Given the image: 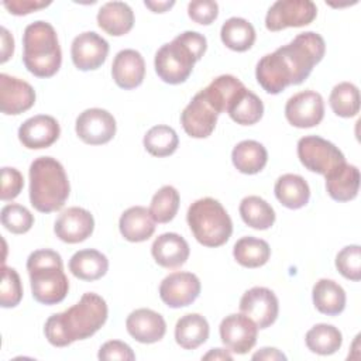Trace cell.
<instances>
[{
	"instance_id": "obj_1",
	"label": "cell",
	"mask_w": 361,
	"mask_h": 361,
	"mask_svg": "<svg viewBox=\"0 0 361 361\" xmlns=\"http://www.w3.org/2000/svg\"><path fill=\"white\" fill-rule=\"evenodd\" d=\"M326 52L323 37L313 31L298 34L289 44L264 55L255 68L259 86L269 94H278L290 85H300L312 73Z\"/></svg>"
},
{
	"instance_id": "obj_2",
	"label": "cell",
	"mask_w": 361,
	"mask_h": 361,
	"mask_svg": "<svg viewBox=\"0 0 361 361\" xmlns=\"http://www.w3.org/2000/svg\"><path fill=\"white\" fill-rule=\"evenodd\" d=\"M107 316L106 300L94 292H86L76 305L49 316L44 334L54 347H66L73 341L92 337L106 323Z\"/></svg>"
},
{
	"instance_id": "obj_3",
	"label": "cell",
	"mask_w": 361,
	"mask_h": 361,
	"mask_svg": "<svg viewBox=\"0 0 361 361\" xmlns=\"http://www.w3.org/2000/svg\"><path fill=\"white\" fill-rule=\"evenodd\" d=\"M207 48L204 35L196 31H185L171 42L164 44L155 54L154 66L161 80L169 85L183 83L192 73L195 63Z\"/></svg>"
},
{
	"instance_id": "obj_4",
	"label": "cell",
	"mask_w": 361,
	"mask_h": 361,
	"mask_svg": "<svg viewBox=\"0 0 361 361\" xmlns=\"http://www.w3.org/2000/svg\"><path fill=\"white\" fill-rule=\"evenodd\" d=\"M30 202L41 213L61 210L69 197L68 175L59 161L39 157L30 165Z\"/></svg>"
},
{
	"instance_id": "obj_5",
	"label": "cell",
	"mask_w": 361,
	"mask_h": 361,
	"mask_svg": "<svg viewBox=\"0 0 361 361\" xmlns=\"http://www.w3.org/2000/svg\"><path fill=\"white\" fill-rule=\"evenodd\" d=\"M32 298L42 305L61 303L69 290L61 255L48 248L35 250L27 258Z\"/></svg>"
},
{
	"instance_id": "obj_6",
	"label": "cell",
	"mask_w": 361,
	"mask_h": 361,
	"mask_svg": "<svg viewBox=\"0 0 361 361\" xmlns=\"http://www.w3.org/2000/svg\"><path fill=\"white\" fill-rule=\"evenodd\" d=\"M23 62L37 78L54 76L62 63V51L55 28L42 20L28 24L23 34Z\"/></svg>"
},
{
	"instance_id": "obj_7",
	"label": "cell",
	"mask_w": 361,
	"mask_h": 361,
	"mask_svg": "<svg viewBox=\"0 0 361 361\" xmlns=\"http://www.w3.org/2000/svg\"><path fill=\"white\" fill-rule=\"evenodd\" d=\"M186 220L193 237L204 247H220L233 233V221L223 204L213 197L193 202L186 213Z\"/></svg>"
},
{
	"instance_id": "obj_8",
	"label": "cell",
	"mask_w": 361,
	"mask_h": 361,
	"mask_svg": "<svg viewBox=\"0 0 361 361\" xmlns=\"http://www.w3.org/2000/svg\"><path fill=\"white\" fill-rule=\"evenodd\" d=\"M298 158L306 169L324 176L345 162L344 154L319 135H306L298 141Z\"/></svg>"
},
{
	"instance_id": "obj_9",
	"label": "cell",
	"mask_w": 361,
	"mask_h": 361,
	"mask_svg": "<svg viewBox=\"0 0 361 361\" xmlns=\"http://www.w3.org/2000/svg\"><path fill=\"white\" fill-rule=\"evenodd\" d=\"M316 16L317 7L310 0H278L267 13L265 27L274 32L289 27H305Z\"/></svg>"
},
{
	"instance_id": "obj_10",
	"label": "cell",
	"mask_w": 361,
	"mask_h": 361,
	"mask_svg": "<svg viewBox=\"0 0 361 361\" xmlns=\"http://www.w3.org/2000/svg\"><path fill=\"white\" fill-rule=\"evenodd\" d=\"M116 118L104 109L92 107L83 110L75 123L78 137L89 145H102L116 135Z\"/></svg>"
},
{
	"instance_id": "obj_11",
	"label": "cell",
	"mask_w": 361,
	"mask_h": 361,
	"mask_svg": "<svg viewBox=\"0 0 361 361\" xmlns=\"http://www.w3.org/2000/svg\"><path fill=\"white\" fill-rule=\"evenodd\" d=\"M285 117L290 126L298 128H310L320 124L324 117L322 94L314 90L293 94L285 104Z\"/></svg>"
},
{
	"instance_id": "obj_12",
	"label": "cell",
	"mask_w": 361,
	"mask_h": 361,
	"mask_svg": "<svg viewBox=\"0 0 361 361\" xmlns=\"http://www.w3.org/2000/svg\"><path fill=\"white\" fill-rule=\"evenodd\" d=\"M240 312L248 316L258 329H267L274 324L278 317L279 302L271 289L254 286L241 296Z\"/></svg>"
},
{
	"instance_id": "obj_13",
	"label": "cell",
	"mask_w": 361,
	"mask_h": 361,
	"mask_svg": "<svg viewBox=\"0 0 361 361\" xmlns=\"http://www.w3.org/2000/svg\"><path fill=\"white\" fill-rule=\"evenodd\" d=\"M257 334V324L244 313L228 314L220 323L221 343L235 354H247L255 345Z\"/></svg>"
},
{
	"instance_id": "obj_14",
	"label": "cell",
	"mask_w": 361,
	"mask_h": 361,
	"mask_svg": "<svg viewBox=\"0 0 361 361\" xmlns=\"http://www.w3.org/2000/svg\"><path fill=\"white\" fill-rule=\"evenodd\" d=\"M200 281L192 272H172L165 276L159 285L161 300L172 307L179 309L192 305L200 295Z\"/></svg>"
},
{
	"instance_id": "obj_15",
	"label": "cell",
	"mask_w": 361,
	"mask_h": 361,
	"mask_svg": "<svg viewBox=\"0 0 361 361\" xmlns=\"http://www.w3.org/2000/svg\"><path fill=\"white\" fill-rule=\"evenodd\" d=\"M219 113L212 107L202 92H197L180 113L185 133L193 138H207L214 131Z\"/></svg>"
},
{
	"instance_id": "obj_16",
	"label": "cell",
	"mask_w": 361,
	"mask_h": 361,
	"mask_svg": "<svg viewBox=\"0 0 361 361\" xmlns=\"http://www.w3.org/2000/svg\"><path fill=\"white\" fill-rule=\"evenodd\" d=\"M109 54V42L94 31H86L76 35L71 45L73 65L79 71L99 69Z\"/></svg>"
},
{
	"instance_id": "obj_17",
	"label": "cell",
	"mask_w": 361,
	"mask_h": 361,
	"mask_svg": "<svg viewBox=\"0 0 361 361\" xmlns=\"http://www.w3.org/2000/svg\"><path fill=\"white\" fill-rule=\"evenodd\" d=\"M35 103L34 87L16 76L0 75V109L3 114L17 116L30 110Z\"/></svg>"
},
{
	"instance_id": "obj_18",
	"label": "cell",
	"mask_w": 361,
	"mask_h": 361,
	"mask_svg": "<svg viewBox=\"0 0 361 361\" xmlns=\"http://www.w3.org/2000/svg\"><path fill=\"white\" fill-rule=\"evenodd\" d=\"M94 230V219L92 213L83 207H68L63 210L54 224L56 237L68 244H78L92 235Z\"/></svg>"
},
{
	"instance_id": "obj_19",
	"label": "cell",
	"mask_w": 361,
	"mask_h": 361,
	"mask_svg": "<svg viewBox=\"0 0 361 361\" xmlns=\"http://www.w3.org/2000/svg\"><path fill=\"white\" fill-rule=\"evenodd\" d=\"M61 134V127L52 116L38 114L27 118L18 128V140L28 149L51 147Z\"/></svg>"
},
{
	"instance_id": "obj_20",
	"label": "cell",
	"mask_w": 361,
	"mask_h": 361,
	"mask_svg": "<svg viewBox=\"0 0 361 361\" xmlns=\"http://www.w3.org/2000/svg\"><path fill=\"white\" fill-rule=\"evenodd\" d=\"M126 327L128 334L142 344L159 341L166 331L165 319L158 312L145 307L133 310L126 320Z\"/></svg>"
},
{
	"instance_id": "obj_21",
	"label": "cell",
	"mask_w": 361,
	"mask_h": 361,
	"mask_svg": "<svg viewBox=\"0 0 361 361\" xmlns=\"http://www.w3.org/2000/svg\"><path fill=\"white\" fill-rule=\"evenodd\" d=\"M111 76L116 85L130 90L138 87L145 76V62L135 49H121L116 54L111 63Z\"/></svg>"
},
{
	"instance_id": "obj_22",
	"label": "cell",
	"mask_w": 361,
	"mask_h": 361,
	"mask_svg": "<svg viewBox=\"0 0 361 361\" xmlns=\"http://www.w3.org/2000/svg\"><path fill=\"white\" fill-rule=\"evenodd\" d=\"M151 254L158 265L166 269L182 267L190 254L188 241L176 233H164L158 235L151 247Z\"/></svg>"
},
{
	"instance_id": "obj_23",
	"label": "cell",
	"mask_w": 361,
	"mask_h": 361,
	"mask_svg": "<svg viewBox=\"0 0 361 361\" xmlns=\"http://www.w3.org/2000/svg\"><path fill=\"white\" fill-rule=\"evenodd\" d=\"M155 223L149 209L144 206H133L124 210L120 216L118 228L127 241L141 243L154 234Z\"/></svg>"
},
{
	"instance_id": "obj_24",
	"label": "cell",
	"mask_w": 361,
	"mask_h": 361,
	"mask_svg": "<svg viewBox=\"0 0 361 361\" xmlns=\"http://www.w3.org/2000/svg\"><path fill=\"white\" fill-rule=\"evenodd\" d=\"M326 178L327 195L337 202H350L357 197L360 188V171L355 165L344 162Z\"/></svg>"
},
{
	"instance_id": "obj_25",
	"label": "cell",
	"mask_w": 361,
	"mask_h": 361,
	"mask_svg": "<svg viewBox=\"0 0 361 361\" xmlns=\"http://www.w3.org/2000/svg\"><path fill=\"white\" fill-rule=\"evenodd\" d=\"M97 25L111 37H121L134 25V11L124 1H107L97 11Z\"/></svg>"
},
{
	"instance_id": "obj_26",
	"label": "cell",
	"mask_w": 361,
	"mask_h": 361,
	"mask_svg": "<svg viewBox=\"0 0 361 361\" xmlns=\"http://www.w3.org/2000/svg\"><path fill=\"white\" fill-rule=\"evenodd\" d=\"M274 192L279 203L292 210L306 206L310 199V188L307 182L296 173H285L279 176L275 182Z\"/></svg>"
},
{
	"instance_id": "obj_27",
	"label": "cell",
	"mask_w": 361,
	"mask_h": 361,
	"mask_svg": "<svg viewBox=\"0 0 361 361\" xmlns=\"http://www.w3.org/2000/svg\"><path fill=\"white\" fill-rule=\"evenodd\" d=\"M109 269V259L97 250L76 251L69 259V271L73 276L82 281H97L106 275Z\"/></svg>"
},
{
	"instance_id": "obj_28",
	"label": "cell",
	"mask_w": 361,
	"mask_h": 361,
	"mask_svg": "<svg viewBox=\"0 0 361 361\" xmlns=\"http://www.w3.org/2000/svg\"><path fill=\"white\" fill-rule=\"evenodd\" d=\"M209 333V323L199 313H188L175 324V340L185 350H195L206 343Z\"/></svg>"
},
{
	"instance_id": "obj_29",
	"label": "cell",
	"mask_w": 361,
	"mask_h": 361,
	"mask_svg": "<svg viewBox=\"0 0 361 361\" xmlns=\"http://www.w3.org/2000/svg\"><path fill=\"white\" fill-rule=\"evenodd\" d=\"M231 161L238 172L254 175L265 168L268 162V152L261 142L244 140L233 148Z\"/></svg>"
},
{
	"instance_id": "obj_30",
	"label": "cell",
	"mask_w": 361,
	"mask_h": 361,
	"mask_svg": "<svg viewBox=\"0 0 361 361\" xmlns=\"http://www.w3.org/2000/svg\"><path fill=\"white\" fill-rule=\"evenodd\" d=\"M312 298L314 307L327 316H337L345 307V292L333 279H319L313 285Z\"/></svg>"
},
{
	"instance_id": "obj_31",
	"label": "cell",
	"mask_w": 361,
	"mask_h": 361,
	"mask_svg": "<svg viewBox=\"0 0 361 361\" xmlns=\"http://www.w3.org/2000/svg\"><path fill=\"white\" fill-rule=\"evenodd\" d=\"M244 83L233 75H220L213 79L200 92L204 94L212 107L219 113L227 111L234 97L244 89Z\"/></svg>"
},
{
	"instance_id": "obj_32",
	"label": "cell",
	"mask_w": 361,
	"mask_h": 361,
	"mask_svg": "<svg viewBox=\"0 0 361 361\" xmlns=\"http://www.w3.org/2000/svg\"><path fill=\"white\" fill-rule=\"evenodd\" d=\"M221 42L237 52L248 51L255 42L254 25L241 17H231L226 20L220 30Z\"/></svg>"
},
{
	"instance_id": "obj_33",
	"label": "cell",
	"mask_w": 361,
	"mask_h": 361,
	"mask_svg": "<svg viewBox=\"0 0 361 361\" xmlns=\"http://www.w3.org/2000/svg\"><path fill=\"white\" fill-rule=\"evenodd\" d=\"M227 113L237 124L252 126L261 120L264 114V103L254 92L244 87L230 103Z\"/></svg>"
},
{
	"instance_id": "obj_34",
	"label": "cell",
	"mask_w": 361,
	"mask_h": 361,
	"mask_svg": "<svg viewBox=\"0 0 361 361\" xmlns=\"http://www.w3.org/2000/svg\"><path fill=\"white\" fill-rule=\"evenodd\" d=\"M234 259L245 268H259L265 265L271 257L269 244L257 237H241L233 247Z\"/></svg>"
},
{
	"instance_id": "obj_35",
	"label": "cell",
	"mask_w": 361,
	"mask_h": 361,
	"mask_svg": "<svg viewBox=\"0 0 361 361\" xmlns=\"http://www.w3.org/2000/svg\"><path fill=\"white\" fill-rule=\"evenodd\" d=\"M238 210L243 221L255 230H267L275 223V212L272 206L259 196L251 195L244 197Z\"/></svg>"
},
{
	"instance_id": "obj_36",
	"label": "cell",
	"mask_w": 361,
	"mask_h": 361,
	"mask_svg": "<svg viewBox=\"0 0 361 361\" xmlns=\"http://www.w3.org/2000/svg\"><path fill=\"white\" fill-rule=\"evenodd\" d=\"M305 341L312 353L319 355H330L340 350L343 336L341 331L333 324L319 323L306 333Z\"/></svg>"
},
{
	"instance_id": "obj_37",
	"label": "cell",
	"mask_w": 361,
	"mask_h": 361,
	"mask_svg": "<svg viewBox=\"0 0 361 361\" xmlns=\"http://www.w3.org/2000/svg\"><path fill=\"white\" fill-rule=\"evenodd\" d=\"M144 148L154 157L162 158V157H169L172 155L178 145H179V138L176 131L165 124H158L151 127L145 135H144Z\"/></svg>"
},
{
	"instance_id": "obj_38",
	"label": "cell",
	"mask_w": 361,
	"mask_h": 361,
	"mask_svg": "<svg viewBox=\"0 0 361 361\" xmlns=\"http://www.w3.org/2000/svg\"><path fill=\"white\" fill-rule=\"evenodd\" d=\"M329 103L338 117H354L360 111V90L354 83L340 82L333 87Z\"/></svg>"
},
{
	"instance_id": "obj_39",
	"label": "cell",
	"mask_w": 361,
	"mask_h": 361,
	"mask_svg": "<svg viewBox=\"0 0 361 361\" xmlns=\"http://www.w3.org/2000/svg\"><path fill=\"white\" fill-rule=\"evenodd\" d=\"M179 192L171 186H162L151 200L149 212L157 223H169L178 213L179 209Z\"/></svg>"
},
{
	"instance_id": "obj_40",
	"label": "cell",
	"mask_w": 361,
	"mask_h": 361,
	"mask_svg": "<svg viewBox=\"0 0 361 361\" xmlns=\"http://www.w3.org/2000/svg\"><path fill=\"white\" fill-rule=\"evenodd\" d=\"M0 217L4 228L13 234H24L30 231L34 224V216L31 212L18 203L6 204L1 209Z\"/></svg>"
},
{
	"instance_id": "obj_41",
	"label": "cell",
	"mask_w": 361,
	"mask_h": 361,
	"mask_svg": "<svg viewBox=\"0 0 361 361\" xmlns=\"http://www.w3.org/2000/svg\"><path fill=\"white\" fill-rule=\"evenodd\" d=\"M23 299V285L20 275L14 268L3 265L0 285V306L16 307Z\"/></svg>"
},
{
	"instance_id": "obj_42",
	"label": "cell",
	"mask_w": 361,
	"mask_h": 361,
	"mask_svg": "<svg viewBox=\"0 0 361 361\" xmlns=\"http://www.w3.org/2000/svg\"><path fill=\"white\" fill-rule=\"evenodd\" d=\"M336 268L345 279L358 282L361 279V247L353 244L341 248L336 255Z\"/></svg>"
},
{
	"instance_id": "obj_43",
	"label": "cell",
	"mask_w": 361,
	"mask_h": 361,
	"mask_svg": "<svg viewBox=\"0 0 361 361\" xmlns=\"http://www.w3.org/2000/svg\"><path fill=\"white\" fill-rule=\"evenodd\" d=\"M188 16L197 24L209 25L219 16V4L213 0H193L188 4Z\"/></svg>"
},
{
	"instance_id": "obj_44",
	"label": "cell",
	"mask_w": 361,
	"mask_h": 361,
	"mask_svg": "<svg viewBox=\"0 0 361 361\" xmlns=\"http://www.w3.org/2000/svg\"><path fill=\"white\" fill-rule=\"evenodd\" d=\"M23 188H24L23 173L16 168L3 166L1 168V192H0L1 200L7 202V200L16 199L23 190Z\"/></svg>"
},
{
	"instance_id": "obj_45",
	"label": "cell",
	"mask_w": 361,
	"mask_h": 361,
	"mask_svg": "<svg viewBox=\"0 0 361 361\" xmlns=\"http://www.w3.org/2000/svg\"><path fill=\"white\" fill-rule=\"evenodd\" d=\"M97 357H99V360H103V361H111V360L134 361L135 360V354L131 350V347L120 340L106 341L100 347Z\"/></svg>"
},
{
	"instance_id": "obj_46",
	"label": "cell",
	"mask_w": 361,
	"mask_h": 361,
	"mask_svg": "<svg viewBox=\"0 0 361 361\" xmlns=\"http://www.w3.org/2000/svg\"><path fill=\"white\" fill-rule=\"evenodd\" d=\"M51 4V1H41V0H11L3 1V6L8 10V13L14 16H25L32 11H38L45 8Z\"/></svg>"
},
{
	"instance_id": "obj_47",
	"label": "cell",
	"mask_w": 361,
	"mask_h": 361,
	"mask_svg": "<svg viewBox=\"0 0 361 361\" xmlns=\"http://www.w3.org/2000/svg\"><path fill=\"white\" fill-rule=\"evenodd\" d=\"M0 32H1L0 34L1 35V58H0V62L4 63L10 59V56L14 52V38L6 27H1Z\"/></svg>"
},
{
	"instance_id": "obj_48",
	"label": "cell",
	"mask_w": 361,
	"mask_h": 361,
	"mask_svg": "<svg viewBox=\"0 0 361 361\" xmlns=\"http://www.w3.org/2000/svg\"><path fill=\"white\" fill-rule=\"evenodd\" d=\"M252 360H286V355L283 353H281L278 348H272V347H264L259 351H257L252 355Z\"/></svg>"
},
{
	"instance_id": "obj_49",
	"label": "cell",
	"mask_w": 361,
	"mask_h": 361,
	"mask_svg": "<svg viewBox=\"0 0 361 361\" xmlns=\"http://www.w3.org/2000/svg\"><path fill=\"white\" fill-rule=\"evenodd\" d=\"M144 4L154 13H165L175 4V1L173 0H171V1H147L145 0Z\"/></svg>"
},
{
	"instance_id": "obj_50",
	"label": "cell",
	"mask_w": 361,
	"mask_h": 361,
	"mask_svg": "<svg viewBox=\"0 0 361 361\" xmlns=\"http://www.w3.org/2000/svg\"><path fill=\"white\" fill-rule=\"evenodd\" d=\"M202 358L203 360H228V361L233 360L231 354L223 348H213L207 354H204Z\"/></svg>"
}]
</instances>
